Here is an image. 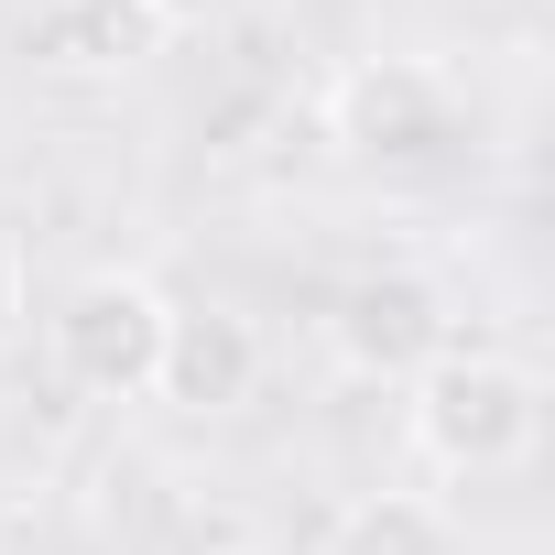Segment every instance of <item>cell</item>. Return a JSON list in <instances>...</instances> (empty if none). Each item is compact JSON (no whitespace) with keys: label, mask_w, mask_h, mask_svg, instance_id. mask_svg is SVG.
I'll return each mask as SVG.
<instances>
[{"label":"cell","mask_w":555,"mask_h":555,"mask_svg":"<svg viewBox=\"0 0 555 555\" xmlns=\"http://www.w3.org/2000/svg\"><path fill=\"white\" fill-rule=\"evenodd\" d=\"M403 436L425 468L447 479H501L533 457L544 436V382L512 360V349H479V338H447L403 371Z\"/></svg>","instance_id":"1"},{"label":"cell","mask_w":555,"mask_h":555,"mask_svg":"<svg viewBox=\"0 0 555 555\" xmlns=\"http://www.w3.org/2000/svg\"><path fill=\"white\" fill-rule=\"evenodd\" d=\"M164 327H175V295L153 272H77L55 295V317H44V360L88 403H153Z\"/></svg>","instance_id":"2"},{"label":"cell","mask_w":555,"mask_h":555,"mask_svg":"<svg viewBox=\"0 0 555 555\" xmlns=\"http://www.w3.org/2000/svg\"><path fill=\"white\" fill-rule=\"evenodd\" d=\"M327 131H338L349 164H425V153L457 142V88L425 55H360L327 88Z\"/></svg>","instance_id":"3"},{"label":"cell","mask_w":555,"mask_h":555,"mask_svg":"<svg viewBox=\"0 0 555 555\" xmlns=\"http://www.w3.org/2000/svg\"><path fill=\"white\" fill-rule=\"evenodd\" d=\"M250 392H261V327L240 306H175L153 403H175V414H240Z\"/></svg>","instance_id":"4"},{"label":"cell","mask_w":555,"mask_h":555,"mask_svg":"<svg viewBox=\"0 0 555 555\" xmlns=\"http://www.w3.org/2000/svg\"><path fill=\"white\" fill-rule=\"evenodd\" d=\"M164 34L142 23V0H44L23 23V55L44 77H131Z\"/></svg>","instance_id":"5"},{"label":"cell","mask_w":555,"mask_h":555,"mask_svg":"<svg viewBox=\"0 0 555 555\" xmlns=\"http://www.w3.org/2000/svg\"><path fill=\"white\" fill-rule=\"evenodd\" d=\"M338 349H349L360 371H414L425 349H447V317H436L425 284H349V306H338Z\"/></svg>","instance_id":"6"},{"label":"cell","mask_w":555,"mask_h":555,"mask_svg":"<svg viewBox=\"0 0 555 555\" xmlns=\"http://www.w3.org/2000/svg\"><path fill=\"white\" fill-rule=\"evenodd\" d=\"M338 555H447V512L425 490H371V501H349Z\"/></svg>","instance_id":"7"},{"label":"cell","mask_w":555,"mask_h":555,"mask_svg":"<svg viewBox=\"0 0 555 555\" xmlns=\"http://www.w3.org/2000/svg\"><path fill=\"white\" fill-rule=\"evenodd\" d=\"M240 0H142V23L153 34H207V23H229Z\"/></svg>","instance_id":"8"},{"label":"cell","mask_w":555,"mask_h":555,"mask_svg":"<svg viewBox=\"0 0 555 555\" xmlns=\"http://www.w3.org/2000/svg\"><path fill=\"white\" fill-rule=\"evenodd\" d=\"M0 555H12V544H0Z\"/></svg>","instance_id":"9"}]
</instances>
